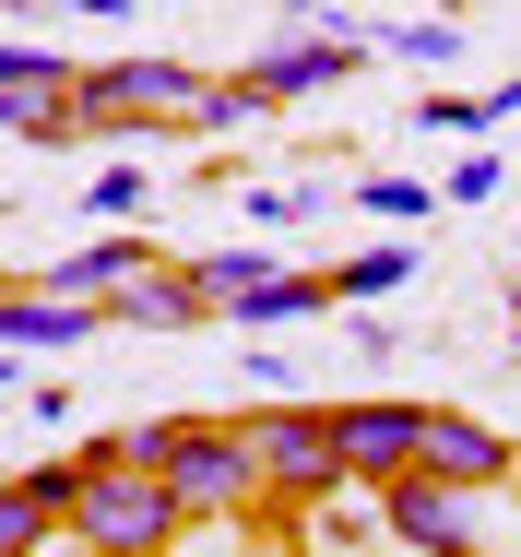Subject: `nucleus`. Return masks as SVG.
I'll return each instance as SVG.
<instances>
[{
  "label": "nucleus",
  "mask_w": 521,
  "mask_h": 557,
  "mask_svg": "<svg viewBox=\"0 0 521 557\" xmlns=\"http://www.w3.org/2000/svg\"><path fill=\"white\" fill-rule=\"evenodd\" d=\"M178 534H190V510L154 462H84V486L60 510V546H96V557H154Z\"/></svg>",
  "instance_id": "obj_1"
},
{
  "label": "nucleus",
  "mask_w": 521,
  "mask_h": 557,
  "mask_svg": "<svg viewBox=\"0 0 521 557\" xmlns=\"http://www.w3.org/2000/svg\"><path fill=\"white\" fill-rule=\"evenodd\" d=\"M368 498H380V546H426V557H474V546H498L486 486H450V474H426V462L380 474Z\"/></svg>",
  "instance_id": "obj_2"
},
{
  "label": "nucleus",
  "mask_w": 521,
  "mask_h": 557,
  "mask_svg": "<svg viewBox=\"0 0 521 557\" xmlns=\"http://www.w3.org/2000/svg\"><path fill=\"white\" fill-rule=\"evenodd\" d=\"M154 474L178 486V510H190V522H225V510H249V498H261V462H249V428H237V416H178V440H166Z\"/></svg>",
  "instance_id": "obj_3"
},
{
  "label": "nucleus",
  "mask_w": 521,
  "mask_h": 557,
  "mask_svg": "<svg viewBox=\"0 0 521 557\" xmlns=\"http://www.w3.org/2000/svg\"><path fill=\"white\" fill-rule=\"evenodd\" d=\"M72 108H84V131H190V108H202V72L190 60H96L84 84H72Z\"/></svg>",
  "instance_id": "obj_4"
},
{
  "label": "nucleus",
  "mask_w": 521,
  "mask_h": 557,
  "mask_svg": "<svg viewBox=\"0 0 521 557\" xmlns=\"http://www.w3.org/2000/svg\"><path fill=\"white\" fill-rule=\"evenodd\" d=\"M237 428H249V462H261V498H332V486H344L332 404H297V392H273V416H237Z\"/></svg>",
  "instance_id": "obj_5"
},
{
  "label": "nucleus",
  "mask_w": 521,
  "mask_h": 557,
  "mask_svg": "<svg viewBox=\"0 0 521 557\" xmlns=\"http://www.w3.org/2000/svg\"><path fill=\"white\" fill-rule=\"evenodd\" d=\"M72 84H84V60H60V48H36V36H0V131H24V143H84Z\"/></svg>",
  "instance_id": "obj_6"
},
{
  "label": "nucleus",
  "mask_w": 521,
  "mask_h": 557,
  "mask_svg": "<svg viewBox=\"0 0 521 557\" xmlns=\"http://www.w3.org/2000/svg\"><path fill=\"white\" fill-rule=\"evenodd\" d=\"M84 333H107V297H72V285H0V344H12V356H72Z\"/></svg>",
  "instance_id": "obj_7"
},
{
  "label": "nucleus",
  "mask_w": 521,
  "mask_h": 557,
  "mask_svg": "<svg viewBox=\"0 0 521 557\" xmlns=\"http://www.w3.org/2000/svg\"><path fill=\"white\" fill-rule=\"evenodd\" d=\"M415 462H426V474H450V486H510V428L426 404V416H415Z\"/></svg>",
  "instance_id": "obj_8"
},
{
  "label": "nucleus",
  "mask_w": 521,
  "mask_h": 557,
  "mask_svg": "<svg viewBox=\"0 0 521 557\" xmlns=\"http://www.w3.org/2000/svg\"><path fill=\"white\" fill-rule=\"evenodd\" d=\"M107 321H131V333H202V321H213L202 261H142V273L107 297Z\"/></svg>",
  "instance_id": "obj_9"
},
{
  "label": "nucleus",
  "mask_w": 521,
  "mask_h": 557,
  "mask_svg": "<svg viewBox=\"0 0 521 557\" xmlns=\"http://www.w3.org/2000/svg\"><path fill=\"white\" fill-rule=\"evenodd\" d=\"M415 416L426 404H332V450H344V486H380L415 462Z\"/></svg>",
  "instance_id": "obj_10"
},
{
  "label": "nucleus",
  "mask_w": 521,
  "mask_h": 557,
  "mask_svg": "<svg viewBox=\"0 0 521 557\" xmlns=\"http://www.w3.org/2000/svg\"><path fill=\"white\" fill-rule=\"evenodd\" d=\"M356 60H368V36L320 24V36H285V48H261V60H249V84H261V96L285 108V96H320V84H344Z\"/></svg>",
  "instance_id": "obj_11"
},
{
  "label": "nucleus",
  "mask_w": 521,
  "mask_h": 557,
  "mask_svg": "<svg viewBox=\"0 0 521 557\" xmlns=\"http://www.w3.org/2000/svg\"><path fill=\"white\" fill-rule=\"evenodd\" d=\"M320 297H332V273H297V261H273L261 285H237L213 321H237V333H273V321H309Z\"/></svg>",
  "instance_id": "obj_12"
},
{
  "label": "nucleus",
  "mask_w": 521,
  "mask_h": 557,
  "mask_svg": "<svg viewBox=\"0 0 521 557\" xmlns=\"http://www.w3.org/2000/svg\"><path fill=\"white\" fill-rule=\"evenodd\" d=\"M142 261H154L142 237H84V249H60V261H48L36 285H72V297H119V285L142 273Z\"/></svg>",
  "instance_id": "obj_13"
},
{
  "label": "nucleus",
  "mask_w": 521,
  "mask_h": 557,
  "mask_svg": "<svg viewBox=\"0 0 521 557\" xmlns=\"http://www.w3.org/2000/svg\"><path fill=\"white\" fill-rule=\"evenodd\" d=\"M404 285H415V249H404V237H380V249L332 261V297H344V309H380V297H404Z\"/></svg>",
  "instance_id": "obj_14"
},
{
  "label": "nucleus",
  "mask_w": 521,
  "mask_h": 557,
  "mask_svg": "<svg viewBox=\"0 0 521 557\" xmlns=\"http://www.w3.org/2000/svg\"><path fill=\"white\" fill-rule=\"evenodd\" d=\"M36 546H60V510L24 474H0V557H36Z\"/></svg>",
  "instance_id": "obj_15"
},
{
  "label": "nucleus",
  "mask_w": 521,
  "mask_h": 557,
  "mask_svg": "<svg viewBox=\"0 0 521 557\" xmlns=\"http://www.w3.org/2000/svg\"><path fill=\"white\" fill-rule=\"evenodd\" d=\"M368 48H380V60H415V72H450V60H462V24L426 12V24H380Z\"/></svg>",
  "instance_id": "obj_16"
},
{
  "label": "nucleus",
  "mask_w": 521,
  "mask_h": 557,
  "mask_svg": "<svg viewBox=\"0 0 521 557\" xmlns=\"http://www.w3.org/2000/svg\"><path fill=\"white\" fill-rule=\"evenodd\" d=\"M261 119H273V96H261V84H249V72H237V84H202V108H190V131H261Z\"/></svg>",
  "instance_id": "obj_17"
},
{
  "label": "nucleus",
  "mask_w": 521,
  "mask_h": 557,
  "mask_svg": "<svg viewBox=\"0 0 521 557\" xmlns=\"http://www.w3.org/2000/svg\"><path fill=\"white\" fill-rule=\"evenodd\" d=\"M166 440H178V416H131V428L84 440V462H166Z\"/></svg>",
  "instance_id": "obj_18"
},
{
  "label": "nucleus",
  "mask_w": 521,
  "mask_h": 557,
  "mask_svg": "<svg viewBox=\"0 0 521 557\" xmlns=\"http://www.w3.org/2000/svg\"><path fill=\"white\" fill-rule=\"evenodd\" d=\"M356 202H368V214H392V225H426V214H438V190H426V178H356Z\"/></svg>",
  "instance_id": "obj_19"
},
{
  "label": "nucleus",
  "mask_w": 521,
  "mask_h": 557,
  "mask_svg": "<svg viewBox=\"0 0 521 557\" xmlns=\"http://www.w3.org/2000/svg\"><path fill=\"white\" fill-rule=\"evenodd\" d=\"M261 273H273V249H213V261H202V285H213V309H225V297H237V285H261Z\"/></svg>",
  "instance_id": "obj_20"
},
{
  "label": "nucleus",
  "mask_w": 521,
  "mask_h": 557,
  "mask_svg": "<svg viewBox=\"0 0 521 557\" xmlns=\"http://www.w3.org/2000/svg\"><path fill=\"white\" fill-rule=\"evenodd\" d=\"M84 202H96V214H142V202H154V178H142V166H107Z\"/></svg>",
  "instance_id": "obj_21"
},
{
  "label": "nucleus",
  "mask_w": 521,
  "mask_h": 557,
  "mask_svg": "<svg viewBox=\"0 0 521 557\" xmlns=\"http://www.w3.org/2000/svg\"><path fill=\"white\" fill-rule=\"evenodd\" d=\"M438 202H498V154H462V166L438 178Z\"/></svg>",
  "instance_id": "obj_22"
},
{
  "label": "nucleus",
  "mask_w": 521,
  "mask_h": 557,
  "mask_svg": "<svg viewBox=\"0 0 521 557\" xmlns=\"http://www.w3.org/2000/svg\"><path fill=\"white\" fill-rule=\"evenodd\" d=\"M309 202H320V190H249V225H297Z\"/></svg>",
  "instance_id": "obj_23"
},
{
  "label": "nucleus",
  "mask_w": 521,
  "mask_h": 557,
  "mask_svg": "<svg viewBox=\"0 0 521 557\" xmlns=\"http://www.w3.org/2000/svg\"><path fill=\"white\" fill-rule=\"evenodd\" d=\"M60 12H131V0H60Z\"/></svg>",
  "instance_id": "obj_24"
},
{
  "label": "nucleus",
  "mask_w": 521,
  "mask_h": 557,
  "mask_svg": "<svg viewBox=\"0 0 521 557\" xmlns=\"http://www.w3.org/2000/svg\"><path fill=\"white\" fill-rule=\"evenodd\" d=\"M0 380H12V344H0Z\"/></svg>",
  "instance_id": "obj_25"
},
{
  "label": "nucleus",
  "mask_w": 521,
  "mask_h": 557,
  "mask_svg": "<svg viewBox=\"0 0 521 557\" xmlns=\"http://www.w3.org/2000/svg\"><path fill=\"white\" fill-rule=\"evenodd\" d=\"M510 344H521V309H510Z\"/></svg>",
  "instance_id": "obj_26"
}]
</instances>
